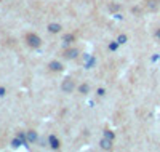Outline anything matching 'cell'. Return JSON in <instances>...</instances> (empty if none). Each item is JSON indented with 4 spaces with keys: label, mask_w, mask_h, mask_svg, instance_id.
<instances>
[{
    "label": "cell",
    "mask_w": 160,
    "mask_h": 152,
    "mask_svg": "<svg viewBox=\"0 0 160 152\" xmlns=\"http://www.w3.org/2000/svg\"><path fill=\"white\" fill-rule=\"evenodd\" d=\"M26 42H28V45L31 47V48H38L40 45H42V38H40L37 34H28L26 35Z\"/></svg>",
    "instance_id": "6da1fadb"
},
{
    "label": "cell",
    "mask_w": 160,
    "mask_h": 152,
    "mask_svg": "<svg viewBox=\"0 0 160 152\" xmlns=\"http://www.w3.org/2000/svg\"><path fill=\"white\" fill-rule=\"evenodd\" d=\"M61 90H62V93H72V91L75 90V82H74L71 77L64 79L62 84H61Z\"/></svg>",
    "instance_id": "7a4b0ae2"
},
{
    "label": "cell",
    "mask_w": 160,
    "mask_h": 152,
    "mask_svg": "<svg viewBox=\"0 0 160 152\" xmlns=\"http://www.w3.org/2000/svg\"><path fill=\"white\" fill-rule=\"evenodd\" d=\"M78 54H80V51H78L77 48H66V50L62 51V56H64L66 59H77Z\"/></svg>",
    "instance_id": "3957f363"
},
{
    "label": "cell",
    "mask_w": 160,
    "mask_h": 152,
    "mask_svg": "<svg viewBox=\"0 0 160 152\" xmlns=\"http://www.w3.org/2000/svg\"><path fill=\"white\" fill-rule=\"evenodd\" d=\"M160 8V0H146V10L155 13Z\"/></svg>",
    "instance_id": "277c9868"
},
{
    "label": "cell",
    "mask_w": 160,
    "mask_h": 152,
    "mask_svg": "<svg viewBox=\"0 0 160 152\" xmlns=\"http://www.w3.org/2000/svg\"><path fill=\"white\" fill-rule=\"evenodd\" d=\"M99 147L102 149V150H111L112 149V139H109V138H102V139L99 141Z\"/></svg>",
    "instance_id": "5b68a950"
},
{
    "label": "cell",
    "mask_w": 160,
    "mask_h": 152,
    "mask_svg": "<svg viewBox=\"0 0 160 152\" xmlns=\"http://www.w3.org/2000/svg\"><path fill=\"white\" fill-rule=\"evenodd\" d=\"M48 144H50V147L53 149V150H58L59 149V139L55 136V134H51V136H48Z\"/></svg>",
    "instance_id": "8992f818"
},
{
    "label": "cell",
    "mask_w": 160,
    "mask_h": 152,
    "mask_svg": "<svg viewBox=\"0 0 160 152\" xmlns=\"http://www.w3.org/2000/svg\"><path fill=\"white\" fill-rule=\"evenodd\" d=\"M48 69H50L51 72H59V71H62V64L59 61H51L48 64Z\"/></svg>",
    "instance_id": "52a82bcc"
},
{
    "label": "cell",
    "mask_w": 160,
    "mask_h": 152,
    "mask_svg": "<svg viewBox=\"0 0 160 152\" xmlns=\"http://www.w3.org/2000/svg\"><path fill=\"white\" fill-rule=\"evenodd\" d=\"M74 40H75V35H74V34H66V35L62 37V45L68 48V47L74 42Z\"/></svg>",
    "instance_id": "ba28073f"
},
{
    "label": "cell",
    "mask_w": 160,
    "mask_h": 152,
    "mask_svg": "<svg viewBox=\"0 0 160 152\" xmlns=\"http://www.w3.org/2000/svg\"><path fill=\"white\" fill-rule=\"evenodd\" d=\"M26 138H28V143H35L38 139V134L34 130H29V131H26Z\"/></svg>",
    "instance_id": "9c48e42d"
},
{
    "label": "cell",
    "mask_w": 160,
    "mask_h": 152,
    "mask_svg": "<svg viewBox=\"0 0 160 152\" xmlns=\"http://www.w3.org/2000/svg\"><path fill=\"white\" fill-rule=\"evenodd\" d=\"M59 31H61V24H58V23H50V24H48V32L58 34Z\"/></svg>",
    "instance_id": "30bf717a"
},
{
    "label": "cell",
    "mask_w": 160,
    "mask_h": 152,
    "mask_svg": "<svg viewBox=\"0 0 160 152\" xmlns=\"http://www.w3.org/2000/svg\"><path fill=\"white\" fill-rule=\"evenodd\" d=\"M83 58L87 59V63H85V67H87V69H91L93 64L96 63V58H95V56H90V54H85Z\"/></svg>",
    "instance_id": "8fae6325"
},
{
    "label": "cell",
    "mask_w": 160,
    "mask_h": 152,
    "mask_svg": "<svg viewBox=\"0 0 160 152\" xmlns=\"http://www.w3.org/2000/svg\"><path fill=\"white\" fill-rule=\"evenodd\" d=\"M78 91L82 93V94H87V93H90V85L88 84H82L78 87Z\"/></svg>",
    "instance_id": "7c38bea8"
},
{
    "label": "cell",
    "mask_w": 160,
    "mask_h": 152,
    "mask_svg": "<svg viewBox=\"0 0 160 152\" xmlns=\"http://www.w3.org/2000/svg\"><path fill=\"white\" fill-rule=\"evenodd\" d=\"M102 133H104L106 138H109V139H112V141L115 139V133H114V131H111V130H104Z\"/></svg>",
    "instance_id": "4fadbf2b"
},
{
    "label": "cell",
    "mask_w": 160,
    "mask_h": 152,
    "mask_svg": "<svg viewBox=\"0 0 160 152\" xmlns=\"http://www.w3.org/2000/svg\"><path fill=\"white\" fill-rule=\"evenodd\" d=\"M11 146H13V147H19V146H22V141H21V139H19V138L16 136V138H15V139H13V141H11Z\"/></svg>",
    "instance_id": "5bb4252c"
},
{
    "label": "cell",
    "mask_w": 160,
    "mask_h": 152,
    "mask_svg": "<svg viewBox=\"0 0 160 152\" xmlns=\"http://www.w3.org/2000/svg\"><path fill=\"white\" fill-rule=\"evenodd\" d=\"M127 40H128V37H127L125 34H122V35H118V38H117V42H118L120 45H122V43H125V42H127Z\"/></svg>",
    "instance_id": "9a60e30c"
},
{
    "label": "cell",
    "mask_w": 160,
    "mask_h": 152,
    "mask_svg": "<svg viewBox=\"0 0 160 152\" xmlns=\"http://www.w3.org/2000/svg\"><path fill=\"white\" fill-rule=\"evenodd\" d=\"M118 45H120L118 42H111V43H109V50H111V51H115V50L118 48Z\"/></svg>",
    "instance_id": "2e32d148"
},
{
    "label": "cell",
    "mask_w": 160,
    "mask_h": 152,
    "mask_svg": "<svg viewBox=\"0 0 160 152\" xmlns=\"http://www.w3.org/2000/svg\"><path fill=\"white\" fill-rule=\"evenodd\" d=\"M118 8H120V5H117V3H114V5H111V7H109V11H117Z\"/></svg>",
    "instance_id": "e0dca14e"
},
{
    "label": "cell",
    "mask_w": 160,
    "mask_h": 152,
    "mask_svg": "<svg viewBox=\"0 0 160 152\" xmlns=\"http://www.w3.org/2000/svg\"><path fill=\"white\" fill-rule=\"evenodd\" d=\"M96 93H98V96H104V94H106V90H104V88H98Z\"/></svg>",
    "instance_id": "ac0fdd59"
},
{
    "label": "cell",
    "mask_w": 160,
    "mask_h": 152,
    "mask_svg": "<svg viewBox=\"0 0 160 152\" xmlns=\"http://www.w3.org/2000/svg\"><path fill=\"white\" fill-rule=\"evenodd\" d=\"M5 93H7L5 87H0V96H5Z\"/></svg>",
    "instance_id": "d6986e66"
},
{
    "label": "cell",
    "mask_w": 160,
    "mask_h": 152,
    "mask_svg": "<svg viewBox=\"0 0 160 152\" xmlns=\"http://www.w3.org/2000/svg\"><path fill=\"white\" fill-rule=\"evenodd\" d=\"M155 37H157V38H160V29H157V32H155Z\"/></svg>",
    "instance_id": "ffe728a7"
}]
</instances>
